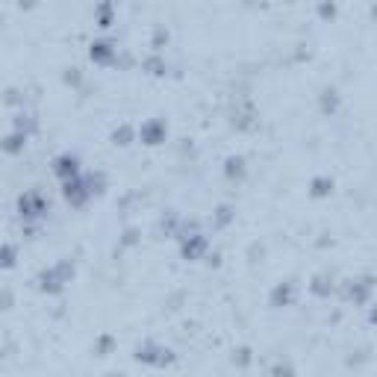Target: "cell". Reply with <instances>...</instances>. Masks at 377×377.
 Listing matches in <instances>:
<instances>
[{"label": "cell", "instance_id": "18", "mask_svg": "<svg viewBox=\"0 0 377 377\" xmlns=\"http://www.w3.org/2000/svg\"><path fill=\"white\" fill-rule=\"evenodd\" d=\"M233 221H236V206H233V204L225 201V204H218V206L213 209V227H215V230H227Z\"/></svg>", "mask_w": 377, "mask_h": 377}, {"label": "cell", "instance_id": "7", "mask_svg": "<svg viewBox=\"0 0 377 377\" xmlns=\"http://www.w3.org/2000/svg\"><path fill=\"white\" fill-rule=\"evenodd\" d=\"M59 192H62L65 204L71 206V209H83V206H86V204L94 198L92 189H89L86 174H80V177H74V180H68V183H59Z\"/></svg>", "mask_w": 377, "mask_h": 377}, {"label": "cell", "instance_id": "34", "mask_svg": "<svg viewBox=\"0 0 377 377\" xmlns=\"http://www.w3.org/2000/svg\"><path fill=\"white\" fill-rule=\"evenodd\" d=\"M104 377H124L121 371H109V374H104Z\"/></svg>", "mask_w": 377, "mask_h": 377}, {"label": "cell", "instance_id": "2", "mask_svg": "<svg viewBox=\"0 0 377 377\" xmlns=\"http://www.w3.org/2000/svg\"><path fill=\"white\" fill-rule=\"evenodd\" d=\"M133 360L142 362V366H148V369H169L177 362V354L169 345H162L157 339H142L133 348Z\"/></svg>", "mask_w": 377, "mask_h": 377}, {"label": "cell", "instance_id": "11", "mask_svg": "<svg viewBox=\"0 0 377 377\" xmlns=\"http://www.w3.org/2000/svg\"><path fill=\"white\" fill-rule=\"evenodd\" d=\"M306 289H310L313 298H330L333 292H336V277L330 271H315L310 277V283H306Z\"/></svg>", "mask_w": 377, "mask_h": 377}, {"label": "cell", "instance_id": "24", "mask_svg": "<svg viewBox=\"0 0 377 377\" xmlns=\"http://www.w3.org/2000/svg\"><path fill=\"white\" fill-rule=\"evenodd\" d=\"M138 242H142V230H138L136 225H127L121 230V239H118V250H127V248H136Z\"/></svg>", "mask_w": 377, "mask_h": 377}, {"label": "cell", "instance_id": "1", "mask_svg": "<svg viewBox=\"0 0 377 377\" xmlns=\"http://www.w3.org/2000/svg\"><path fill=\"white\" fill-rule=\"evenodd\" d=\"M74 274H77V262L71 257H62L53 265H45V269L33 277V283L41 295H62L65 286L74 280Z\"/></svg>", "mask_w": 377, "mask_h": 377}, {"label": "cell", "instance_id": "9", "mask_svg": "<svg viewBox=\"0 0 377 377\" xmlns=\"http://www.w3.org/2000/svg\"><path fill=\"white\" fill-rule=\"evenodd\" d=\"M89 59H92L94 65H101V68L115 65V62H118V41L109 38V36L94 38L92 45H89Z\"/></svg>", "mask_w": 377, "mask_h": 377}, {"label": "cell", "instance_id": "21", "mask_svg": "<svg viewBox=\"0 0 377 377\" xmlns=\"http://www.w3.org/2000/svg\"><path fill=\"white\" fill-rule=\"evenodd\" d=\"M115 345H118V339H115L109 330H104L101 336L92 342V354H94V357H109V354L115 351Z\"/></svg>", "mask_w": 377, "mask_h": 377}, {"label": "cell", "instance_id": "25", "mask_svg": "<svg viewBox=\"0 0 377 377\" xmlns=\"http://www.w3.org/2000/svg\"><path fill=\"white\" fill-rule=\"evenodd\" d=\"M180 221H183V218H180L177 213H174V209H169V213H165L162 218H159V233H165V236H177V227H180Z\"/></svg>", "mask_w": 377, "mask_h": 377}, {"label": "cell", "instance_id": "4", "mask_svg": "<svg viewBox=\"0 0 377 377\" xmlns=\"http://www.w3.org/2000/svg\"><path fill=\"white\" fill-rule=\"evenodd\" d=\"M177 245H180V257H183L186 262H201V259H206L209 254H213V239H209L204 230L189 233L186 239H180Z\"/></svg>", "mask_w": 377, "mask_h": 377}, {"label": "cell", "instance_id": "26", "mask_svg": "<svg viewBox=\"0 0 377 377\" xmlns=\"http://www.w3.org/2000/svg\"><path fill=\"white\" fill-rule=\"evenodd\" d=\"M233 366L236 369H248L250 362H254V354H250V348L248 345H239V348H233Z\"/></svg>", "mask_w": 377, "mask_h": 377}, {"label": "cell", "instance_id": "3", "mask_svg": "<svg viewBox=\"0 0 377 377\" xmlns=\"http://www.w3.org/2000/svg\"><path fill=\"white\" fill-rule=\"evenodd\" d=\"M15 209H18L21 225H41V218L50 213V201L38 189H27V192L18 194Z\"/></svg>", "mask_w": 377, "mask_h": 377}, {"label": "cell", "instance_id": "12", "mask_svg": "<svg viewBox=\"0 0 377 377\" xmlns=\"http://www.w3.org/2000/svg\"><path fill=\"white\" fill-rule=\"evenodd\" d=\"M306 192H310L313 201H325V198H330V194L336 192V180H333L330 174H313Z\"/></svg>", "mask_w": 377, "mask_h": 377}, {"label": "cell", "instance_id": "30", "mask_svg": "<svg viewBox=\"0 0 377 377\" xmlns=\"http://www.w3.org/2000/svg\"><path fill=\"white\" fill-rule=\"evenodd\" d=\"M3 104H6V106H15V113H18V109H24V94H21V89H15V86H6Z\"/></svg>", "mask_w": 377, "mask_h": 377}, {"label": "cell", "instance_id": "32", "mask_svg": "<svg viewBox=\"0 0 377 377\" xmlns=\"http://www.w3.org/2000/svg\"><path fill=\"white\" fill-rule=\"evenodd\" d=\"M0 298H3V310H12V289H9V286H3Z\"/></svg>", "mask_w": 377, "mask_h": 377}, {"label": "cell", "instance_id": "5", "mask_svg": "<svg viewBox=\"0 0 377 377\" xmlns=\"http://www.w3.org/2000/svg\"><path fill=\"white\" fill-rule=\"evenodd\" d=\"M374 277L371 274H357V277H351V280H345V301L348 304H354V306H366V304H371V298H374Z\"/></svg>", "mask_w": 377, "mask_h": 377}, {"label": "cell", "instance_id": "22", "mask_svg": "<svg viewBox=\"0 0 377 377\" xmlns=\"http://www.w3.org/2000/svg\"><path fill=\"white\" fill-rule=\"evenodd\" d=\"M15 262H18V245L6 239L3 245H0V269L12 271V269H15Z\"/></svg>", "mask_w": 377, "mask_h": 377}, {"label": "cell", "instance_id": "20", "mask_svg": "<svg viewBox=\"0 0 377 377\" xmlns=\"http://www.w3.org/2000/svg\"><path fill=\"white\" fill-rule=\"evenodd\" d=\"M94 24L101 27V30H109V27L115 24V3H109V0L97 3L94 6Z\"/></svg>", "mask_w": 377, "mask_h": 377}, {"label": "cell", "instance_id": "27", "mask_svg": "<svg viewBox=\"0 0 377 377\" xmlns=\"http://www.w3.org/2000/svg\"><path fill=\"white\" fill-rule=\"evenodd\" d=\"M165 45H169V30H165L162 24H157L150 33V48H153V53H162Z\"/></svg>", "mask_w": 377, "mask_h": 377}, {"label": "cell", "instance_id": "14", "mask_svg": "<svg viewBox=\"0 0 377 377\" xmlns=\"http://www.w3.org/2000/svg\"><path fill=\"white\" fill-rule=\"evenodd\" d=\"M38 115L33 113V109H18L15 115H12V130H18V133H24V136H36L38 133Z\"/></svg>", "mask_w": 377, "mask_h": 377}, {"label": "cell", "instance_id": "8", "mask_svg": "<svg viewBox=\"0 0 377 377\" xmlns=\"http://www.w3.org/2000/svg\"><path fill=\"white\" fill-rule=\"evenodd\" d=\"M169 138V121L165 118H145L138 124V142L145 148H159Z\"/></svg>", "mask_w": 377, "mask_h": 377}, {"label": "cell", "instance_id": "23", "mask_svg": "<svg viewBox=\"0 0 377 377\" xmlns=\"http://www.w3.org/2000/svg\"><path fill=\"white\" fill-rule=\"evenodd\" d=\"M86 180H89V189H92V194L94 198H101V194L109 189V177H106V171H86Z\"/></svg>", "mask_w": 377, "mask_h": 377}, {"label": "cell", "instance_id": "19", "mask_svg": "<svg viewBox=\"0 0 377 377\" xmlns=\"http://www.w3.org/2000/svg\"><path fill=\"white\" fill-rule=\"evenodd\" d=\"M142 71H148V74H153V77H165L169 74V62H165V57L162 53H148V57L142 59Z\"/></svg>", "mask_w": 377, "mask_h": 377}, {"label": "cell", "instance_id": "31", "mask_svg": "<svg viewBox=\"0 0 377 377\" xmlns=\"http://www.w3.org/2000/svg\"><path fill=\"white\" fill-rule=\"evenodd\" d=\"M315 9H318L321 18H333V15H336V3H318Z\"/></svg>", "mask_w": 377, "mask_h": 377}, {"label": "cell", "instance_id": "28", "mask_svg": "<svg viewBox=\"0 0 377 377\" xmlns=\"http://www.w3.org/2000/svg\"><path fill=\"white\" fill-rule=\"evenodd\" d=\"M269 374L271 377H295V366H292V360H277L269 369Z\"/></svg>", "mask_w": 377, "mask_h": 377}, {"label": "cell", "instance_id": "15", "mask_svg": "<svg viewBox=\"0 0 377 377\" xmlns=\"http://www.w3.org/2000/svg\"><path fill=\"white\" fill-rule=\"evenodd\" d=\"M225 177L230 180V183H242V180L248 177V159H245V153H230V157L225 159Z\"/></svg>", "mask_w": 377, "mask_h": 377}, {"label": "cell", "instance_id": "17", "mask_svg": "<svg viewBox=\"0 0 377 377\" xmlns=\"http://www.w3.org/2000/svg\"><path fill=\"white\" fill-rule=\"evenodd\" d=\"M109 142H113L115 148H130L133 142H138V127H133V124L121 121L113 127V133H109Z\"/></svg>", "mask_w": 377, "mask_h": 377}, {"label": "cell", "instance_id": "10", "mask_svg": "<svg viewBox=\"0 0 377 377\" xmlns=\"http://www.w3.org/2000/svg\"><path fill=\"white\" fill-rule=\"evenodd\" d=\"M298 298V283L292 280V277H286V280L274 283L271 292H269V306L271 310H283V306H292Z\"/></svg>", "mask_w": 377, "mask_h": 377}, {"label": "cell", "instance_id": "13", "mask_svg": "<svg viewBox=\"0 0 377 377\" xmlns=\"http://www.w3.org/2000/svg\"><path fill=\"white\" fill-rule=\"evenodd\" d=\"M339 106H342V94H339V89L336 86H325L318 92V113L321 115H336L339 113Z\"/></svg>", "mask_w": 377, "mask_h": 377}, {"label": "cell", "instance_id": "29", "mask_svg": "<svg viewBox=\"0 0 377 377\" xmlns=\"http://www.w3.org/2000/svg\"><path fill=\"white\" fill-rule=\"evenodd\" d=\"M62 80H65V86H71V89H80L83 86V71L77 65H68L65 71H62Z\"/></svg>", "mask_w": 377, "mask_h": 377}, {"label": "cell", "instance_id": "6", "mask_svg": "<svg viewBox=\"0 0 377 377\" xmlns=\"http://www.w3.org/2000/svg\"><path fill=\"white\" fill-rule=\"evenodd\" d=\"M50 171H53V177H57L59 183H68V180H74V177H80V174H86V171H83V159L77 157L74 150H62V153H57V157L50 159Z\"/></svg>", "mask_w": 377, "mask_h": 377}, {"label": "cell", "instance_id": "35", "mask_svg": "<svg viewBox=\"0 0 377 377\" xmlns=\"http://www.w3.org/2000/svg\"><path fill=\"white\" fill-rule=\"evenodd\" d=\"M371 15H374V18H377V6H371Z\"/></svg>", "mask_w": 377, "mask_h": 377}, {"label": "cell", "instance_id": "33", "mask_svg": "<svg viewBox=\"0 0 377 377\" xmlns=\"http://www.w3.org/2000/svg\"><path fill=\"white\" fill-rule=\"evenodd\" d=\"M366 318H369V325H377V301H371V304H369Z\"/></svg>", "mask_w": 377, "mask_h": 377}, {"label": "cell", "instance_id": "16", "mask_svg": "<svg viewBox=\"0 0 377 377\" xmlns=\"http://www.w3.org/2000/svg\"><path fill=\"white\" fill-rule=\"evenodd\" d=\"M27 142H30V136H24V133H18V130L9 127V130L3 133V138H0V150H3L6 157H18V153H24Z\"/></svg>", "mask_w": 377, "mask_h": 377}]
</instances>
